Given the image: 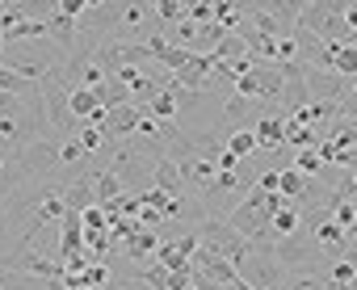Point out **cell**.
<instances>
[{"mask_svg": "<svg viewBox=\"0 0 357 290\" xmlns=\"http://www.w3.org/2000/svg\"><path fill=\"white\" fill-rule=\"evenodd\" d=\"M26 185V169H22V152L0 143V206H5L17 190Z\"/></svg>", "mask_w": 357, "mask_h": 290, "instance_id": "5b68a950", "label": "cell"}, {"mask_svg": "<svg viewBox=\"0 0 357 290\" xmlns=\"http://www.w3.org/2000/svg\"><path fill=\"white\" fill-rule=\"evenodd\" d=\"M344 26L357 34V5H344Z\"/></svg>", "mask_w": 357, "mask_h": 290, "instance_id": "44dd1931", "label": "cell"}, {"mask_svg": "<svg viewBox=\"0 0 357 290\" xmlns=\"http://www.w3.org/2000/svg\"><path fill=\"white\" fill-rule=\"evenodd\" d=\"M236 273H240V282L252 286V290H282V286H286V269L278 265L273 244H248V252H244V261L236 265Z\"/></svg>", "mask_w": 357, "mask_h": 290, "instance_id": "6da1fadb", "label": "cell"}, {"mask_svg": "<svg viewBox=\"0 0 357 290\" xmlns=\"http://www.w3.org/2000/svg\"><path fill=\"white\" fill-rule=\"evenodd\" d=\"M303 84L311 101H340L344 97V80L328 68H303Z\"/></svg>", "mask_w": 357, "mask_h": 290, "instance_id": "8992f818", "label": "cell"}, {"mask_svg": "<svg viewBox=\"0 0 357 290\" xmlns=\"http://www.w3.org/2000/svg\"><path fill=\"white\" fill-rule=\"evenodd\" d=\"M151 190H160V194H168V198H190V190H185V181H181V169H176L168 156H155V160H151Z\"/></svg>", "mask_w": 357, "mask_h": 290, "instance_id": "ba28073f", "label": "cell"}, {"mask_svg": "<svg viewBox=\"0 0 357 290\" xmlns=\"http://www.w3.org/2000/svg\"><path fill=\"white\" fill-rule=\"evenodd\" d=\"M269 231H273V240H286V236H298V231H303V215H298V206H294V202H286V206H278V211L269 215Z\"/></svg>", "mask_w": 357, "mask_h": 290, "instance_id": "30bf717a", "label": "cell"}, {"mask_svg": "<svg viewBox=\"0 0 357 290\" xmlns=\"http://www.w3.org/2000/svg\"><path fill=\"white\" fill-rule=\"evenodd\" d=\"M332 72L340 76V80H353L357 76V47H336V55H332Z\"/></svg>", "mask_w": 357, "mask_h": 290, "instance_id": "5bb4252c", "label": "cell"}, {"mask_svg": "<svg viewBox=\"0 0 357 290\" xmlns=\"http://www.w3.org/2000/svg\"><path fill=\"white\" fill-rule=\"evenodd\" d=\"M151 13L164 26H181L185 22V5H181V0H160V5H151Z\"/></svg>", "mask_w": 357, "mask_h": 290, "instance_id": "e0dca14e", "label": "cell"}, {"mask_svg": "<svg viewBox=\"0 0 357 290\" xmlns=\"http://www.w3.org/2000/svg\"><path fill=\"white\" fill-rule=\"evenodd\" d=\"M344 177H349V185H353V194H357V165H353V169H344Z\"/></svg>", "mask_w": 357, "mask_h": 290, "instance_id": "7402d4cb", "label": "cell"}, {"mask_svg": "<svg viewBox=\"0 0 357 290\" xmlns=\"http://www.w3.org/2000/svg\"><path fill=\"white\" fill-rule=\"evenodd\" d=\"M72 139L84 148V156H93V152H101V148H105V135H101V126H93V122H84Z\"/></svg>", "mask_w": 357, "mask_h": 290, "instance_id": "9a60e30c", "label": "cell"}, {"mask_svg": "<svg viewBox=\"0 0 357 290\" xmlns=\"http://www.w3.org/2000/svg\"><path fill=\"white\" fill-rule=\"evenodd\" d=\"M190 290H198V286H190Z\"/></svg>", "mask_w": 357, "mask_h": 290, "instance_id": "603a6c76", "label": "cell"}, {"mask_svg": "<svg viewBox=\"0 0 357 290\" xmlns=\"http://www.w3.org/2000/svg\"><path fill=\"white\" fill-rule=\"evenodd\" d=\"M22 169H26V181L51 177L59 169V139H34L30 148H22Z\"/></svg>", "mask_w": 357, "mask_h": 290, "instance_id": "3957f363", "label": "cell"}, {"mask_svg": "<svg viewBox=\"0 0 357 290\" xmlns=\"http://www.w3.org/2000/svg\"><path fill=\"white\" fill-rule=\"evenodd\" d=\"M307 181H311V177H303L298 169H290V165H286V169H282V177H278V194H282L286 202H298V198L307 194Z\"/></svg>", "mask_w": 357, "mask_h": 290, "instance_id": "4fadbf2b", "label": "cell"}, {"mask_svg": "<svg viewBox=\"0 0 357 290\" xmlns=\"http://www.w3.org/2000/svg\"><path fill=\"white\" fill-rule=\"evenodd\" d=\"M290 169H298L303 177H324V173H328V169H324V160L315 156V148H307V152H294Z\"/></svg>", "mask_w": 357, "mask_h": 290, "instance_id": "2e32d148", "label": "cell"}, {"mask_svg": "<svg viewBox=\"0 0 357 290\" xmlns=\"http://www.w3.org/2000/svg\"><path fill=\"white\" fill-rule=\"evenodd\" d=\"M89 156H84V148H80V143L76 139H63L59 143V169H80Z\"/></svg>", "mask_w": 357, "mask_h": 290, "instance_id": "d6986e66", "label": "cell"}, {"mask_svg": "<svg viewBox=\"0 0 357 290\" xmlns=\"http://www.w3.org/2000/svg\"><path fill=\"white\" fill-rule=\"evenodd\" d=\"M252 135H257V152H286V118H282V114L265 109V114L257 118Z\"/></svg>", "mask_w": 357, "mask_h": 290, "instance_id": "52a82bcc", "label": "cell"}, {"mask_svg": "<svg viewBox=\"0 0 357 290\" xmlns=\"http://www.w3.org/2000/svg\"><path fill=\"white\" fill-rule=\"evenodd\" d=\"M198 248L211 252V257H219V261H227V265H240L244 252H248V240L227 219H202L198 223Z\"/></svg>", "mask_w": 357, "mask_h": 290, "instance_id": "7a4b0ae2", "label": "cell"}, {"mask_svg": "<svg viewBox=\"0 0 357 290\" xmlns=\"http://www.w3.org/2000/svg\"><path fill=\"white\" fill-rule=\"evenodd\" d=\"M126 190H122V181L109 173V169H97L93 173V198H97V206H105V202H114V198H122Z\"/></svg>", "mask_w": 357, "mask_h": 290, "instance_id": "8fae6325", "label": "cell"}, {"mask_svg": "<svg viewBox=\"0 0 357 290\" xmlns=\"http://www.w3.org/2000/svg\"><path fill=\"white\" fill-rule=\"evenodd\" d=\"M328 219H332L340 231H353V227H357V202H336V206L328 211Z\"/></svg>", "mask_w": 357, "mask_h": 290, "instance_id": "ac0fdd59", "label": "cell"}, {"mask_svg": "<svg viewBox=\"0 0 357 290\" xmlns=\"http://www.w3.org/2000/svg\"><path fill=\"white\" fill-rule=\"evenodd\" d=\"M139 118H143V105H118V109H109L105 122H101L105 143H130L135 130H139Z\"/></svg>", "mask_w": 357, "mask_h": 290, "instance_id": "277c9868", "label": "cell"}, {"mask_svg": "<svg viewBox=\"0 0 357 290\" xmlns=\"http://www.w3.org/2000/svg\"><path fill=\"white\" fill-rule=\"evenodd\" d=\"M223 152H231L236 160L257 156V135H252V130H231V135H223Z\"/></svg>", "mask_w": 357, "mask_h": 290, "instance_id": "7c38bea8", "label": "cell"}, {"mask_svg": "<svg viewBox=\"0 0 357 290\" xmlns=\"http://www.w3.org/2000/svg\"><path fill=\"white\" fill-rule=\"evenodd\" d=\"M80 227H84V231H109V223H105V211H101V206H89V211L80 215Z\"/></svg>", "mask_w": 357, "mask_h": 290, "instance_id": "ffe728a7", "label": "cell"}, {"mask_svg": "<svg viewBox=\"0 0 357 290\" xmlns=\"http://www.w3.org/2000/svg\"><path fill=\"white\" fill-rule=\"evenodd\" d=\"M143 114L147 118H155V122H176V114H181V89H160L147 105H143Z\"/></svg>", "mask_w": 357, "mask_h": 290, "instance_id": "9c48e42d", "label": "cell"}]
</instances>
